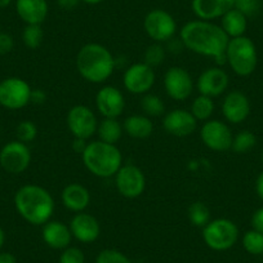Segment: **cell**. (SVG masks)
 Returning a JSON list of instances; mask_svg holds the SVG:
<instances>
[{
	"mask_svg": "<svg viewBox=\"0 0 263 263\" xmlns=\"http://www.w3.org/2000/svg\"><path fill=\"white\" fill-rule=\"evenodd\" d=\"M179 40L186 49L196 54L212 58L219 66L226 63L230 37L213 21L197 18L186 22L179 30Z\"/></svg>",
	"mask_w": 263,
	"mask_h": 263,
	"instance_id": "6da1fadb",
	"label": "cell"
},
{
	"mask_svg": "<svg viewBox=\"0 0 263 263\" xmlns=\"http://www.w3.org/2000/svg\"><path fill=\"white\" fill-rule=\"evenodd\" d=\"M17 213L32 226H43L52 219L54 199L44 187L35 183L24 184L14 194Z\"/></svg>",
	"mask_w": 263,
	"mask_h": 263,
	"instance_id": "7a4b0ae2",
	"label": "cell"
},
{
	"mask_svg": "<svg viewBox=\"0 0 263 263\" xmlns=\"http://www.w3.org/2000/svg\"><path fill=\"white\" fill-rule=\"evenodd\" d=\"M80 77L92 84L107 82L116 69V60L107 47L98 43L83 45L75 58Z\"/></svg>",
	"mask_w": 263,
	"mask_h": 263,
	"instance_id": "3957f363",
	"label": "cell"
},
{
	"mask_svg": "<svg viewBox=\"0 0 263 263\" xmlns=\"http://www.w3.org/2000/svg\"><path fill=\"white\" fill-rule=\"evenodd\" d=\"M82 159L88 172L98 178H111L123 165L120 148L100 140L88 142L82 154Z\"/></svg>",
	"mask_w": 263,
	"mask_h": 263,
	"instance_id": "277c9868",
	"label": "cell"
},
{
	"mask_svg": "<svg viewBox=\"0 0 263 263\" xmlns=\"http://www.w3.org/2000/svg\"><path fill=\"white\" fill-rule=\"evenodd\" d=\"M226 63L237 77H249L258 65V53L254 42L248 36L230 39L226 49Z\"/></svg>",
	"mask_w": 263,
	"mask_h": 263,
	"instance_id": "5b68a950",
	"label": "cell"
},
{
	"mask_svg": "<svg viewBox=\"0 0 263 263\" xmlns=\"http://www.w3.org/2000/svg\"><path fill=\"white\" fill-rule=\"evenodd\" d=\"M239 227L229 218L212 219L203 229V240L206 247L216 252L231 249L239 240Z\"/></svg>",
	"mask_w": 263,
	"mask_h": 263,
	"instance_id": "8992f818",
	"label": "cell"
},
{
	"mask_svg": "<svg viewBox=\"0 0 263 263\" xmlns=\"http://www.w3.org/2000/svg\"><path fill=\"white\" fill-rule=\"evenodd\" d=\"M143 29L154 43L165 44L177 34V22L169 12L164 9H153L143 20Z\"/></svg>",
	"mask_w": 263,
	"mask_h": 263,
	"instance_id": "52a82bcc",
	"label": "cell"
},
{
	"mask_svg": "<svg viewBox=\"0 0 263 263\" xmlns=\"http://www.w3.org/2000/svg\"><path fill=\"white\" fill-rule=\"evenodd\" d=\"M66 124L72 137L89 141L97 133L98 119L90 107L85 105H75L66 115Z\"/></svg>",
	"mask_w": 263,
	"mask_h": 263,
	"instance_id": "ba28073f",
	"label": "cell"
},
{
	"mask_svg": "<svg viewBox=\"0 0 263 263\" xmlns=\"http://www.w3.org/2000/svg\"><path fill=\"white\" fill-rule=\"evenodd\" d=\"M32 88L18 77L6 78L0 82V106L8 110L26 107L31 101Z\"/></svg>",
	"mask_w": 263,
	"mask_h": 263,
	"instance_id": "9c48e42d",
	"label": "cell"
},
{
	"mask_svg": "<svg viewBox=\"0 0 263 263\" xmlns=\"http://www.w3.org/2000/svg\"><path fill=\"white\" fill-rule=\"evenodd\" d=\"M199 135H200L201 142L209 150L216 151V153H224L227 150H231L234 133L229 124L224 121L218 120V119L204 121Z\"/></svg>",
	"mask_w": 263,
	"mask_h": 263,
	"instance_id": "30bf717a",
	"label": "cell"
},
{
	"mask_svg": "<svg viewBox=\"0 0 263 263\" xmlns=\"http://www.w3.org/2000/svg\"><path fill=\"white\" fill-rule=\"evenodd\" d=\"M114 179L118 192L125 199H137L146 190L145 173L135 164H123Z\"/></svg>",
	"mask_w": 263,
	"mask_h": 263,
	"instance_id": "8fae6325",
	"label": "cell"
},
{
	"mask_svg": "<svg viewBox=\"0 0 263 263\" xmlns=\"http://www.w3.org/2000/svg\"><path fill=\"white\" fill-rule=\"evenodd\" d=\"M156 82L155 69L145 62H136L128 66L123 75V85L125 90L136 96L150 93Z\"/></svg>",
	"mask_w": 263,
	"mask_h": 263,
	"instance_id": "7c38bea8",
	"label": "cell"
},
{
	"mask_svg": "<svg viewBox=\"0 0 263 263\" xmlns=\"http://www.w3.org/2000/svg\"><path fill=\"white\" fill-rule=\"evenodd\" d=\"M164 89L173 101L189 100L195 89V82L191 74L181 66H172L164 74Z\"/></svg>",
	"mask_w": 263,
	"mask_h": 263,
	"instance_id": "4fadbf2b",
	"label": "cell"
},
{
	"mask_svg": "<svg viewBox=\"0 0 263 263\" xmlns=\"http://www.w3.org/2000/svg\"><path fill=\"white\" fill-rule=\"evenodd\" d=\"M31 164V150L21 141H11L0 150V166L11 174H21Z\"/></svg>",
	"mask_w": 263,
	"mask_h": 263,
	"instance_id": "5bb4252c",
	"label": "cell"
},
{
	"mask_svg": "<svg viewBox=\"0 0 263 263\" xmlns=\"http://www.w3.org/2000/svg\"><path fill=\"white\" fill-rule=\"evenodd\" d=\"M230 85V77L221 66H212L204 70L196 79V87L199 95L217 98L224 95Z\"/></svg>",
	"mask_w": 263,
	"mask_h": 263,
	"instance_id": "9a60e30c",
	"label": "cell"
},
{
	"mask_svg": "<svg viewBox=\"0 0 263 263\" xmlns=\"http://www.w3.org/2000/svg\"><path fill=\"white\" fill-rule=\"evenodd\" d=\"M96 108L102 118L119 119L125 110L123 92L114 85H103L95 98Z\"/></svg>",
	"mask_w": 263,
	"mask_h": 263,
	"instance_id": "2e32d148",
	"label": "cell"
},
{
	"mask_svg": "<svg viewBox=\"0 0 263 263\" xmlns=\"http://www.w3.org/2000/svg\"><path fill=\"white\" fill-rule=\"evenodd\" d=\"M199 121L194 118L190 110L174 108L163 116V128L168 135L174 137H189L196 130Z\"/></svg>",
	"mask_w": 263,
	"mask_h": 263,
	"instance_id": "e0dca14e",
	"label": "cell"
},
{
	"mask_svg": "<svg viewBox=\"0 0 263 263\" xmlns=\"http://www.w3.org/2000/svg\"><path fill=\"white\" fill-rule=\"evenodd\" d=\"M222 115L230 124H241L250 114V101L241 90H231L224 95L221 105Z\"/></svg>",
	"mask_w": 263,
	"mask_h": 263,
	"instance_id": "ac0fdd59",
	"label": "cell"
},
{
	"mask_svg": "<svg viewBox=\"0 0 263 263\" xmlns=\"http://www.w3.org/2000/svg\"><path fill=\"white\" fill-rule=\"evenodd\" d=\"M72 237L83 244L95 242L101 235V224L98 219L87 212L75 213L69 223Z\"/></svg>",
	"mask_w": 263,
	"mask_h": 263,
	"instance_id": "d6986e66",
	"label": "cell"
},
{
	"mask_svg": "<svg viewBox=\"0 0 263 263\" xmlns=\"http://www.w3.org/2000/svg\"><path fill=\"white\" fill-rule=\"evenodd\" d=\"M42 236L43 241L54 250H63L69 248L74 239L69 224L61 221H53V219L43 224Z\"/></svg>",
	"mask_w": 263,
	"mask_h": 263,
	"instance_id": "ffe728a7",
	"label": "cell"
},
{
	"mask_svg": "<svg viewBox=\"0 0 263 263\" xmlns=\"http://www.w3.org/2000/svg\"><path fill=\"white\" fill-rule=\"evenodd\" d=\"M61 200L67 211L80 213V212H85V209L89 206L92 196L87 187L74 182L63 187L61 192Z\"/></svg>",
	"mask_w": 263,
	"mask_h": 263,
	"instance_id": "44dd1931",
	"label": "cell"
},
{
	"mask_svg": "<svg viewBox=\"0 0 263 263\" xmlns=\"http://www.w3.org/2000/svg\"><path fill=\"white\" fill-rule=\"evenodd\" d=\"M191 8L199 20L214 21L234 8V0H192Z\"/></svg>",
	"mask_w": 263,
	"mask_h": 263,
	"instance_id": "7402d4cb",
	"label": "cell"
},
{
	"mask_svg": "<svg viewBox=\"0 0 263 263\" xmlns=\"http://www.w3.org/2000/svg\"><path fill=\"white\" fill-rule=\"evenodd\" d=\"M16 12L26 25H42L49 13L47 0H16Z\"/></svg>",
	"mask_w": 263,
	"mask_h": 263,
	"instance_id": "603a6c76",
	"label": "cell"
},
{
	"mask_svg": "<svg viewBox=\"0 0 263 263\" xmlns=\"http://www.w3.org/2000/svg\"><path fill=\"white\" fill-rule=\"evenodd\" d=\"M124 133L135 140H146L154 133V123L151 118L143 114H135L123 121Z\"/></svg>",
	"mask_w": 263,
	"mask_h": 263,
	"instance_id": "cb8c5ba5",
	"label": "cell"
},
{
	"mask_svg": "<svg viewBox=\"0 0 263 263\" xmlns=\"http://www.w3.org/2000/svg\"><path fill=\"white\" fill-rule=\"evenodd\" d=\"M219 26L222 27V30L226 32L230 39L244 36L248 27V17L239 9L232 8L221 17Z\"/></svg>",
	"mask_w": 263,
	"mask_h": 263,
	"instance_id": "d4e9b609",
	"label": "cell"
},
{
	"mask_svg": "<svg viewBox=\"0 0 263 263\" xmlns=\"http://www.w3.org/2000/svg\"><path fill=\"white\" fill-rule=\"evenodd\" d=\"M98 140L102 142L110 143V145H118L124 135L123 124L119 121V119L102 118V120L98 121L97 133Z\"/></svg>",
	"mask_w": 263,
	"mask_h": 263,
	"instance_id": "484cf974",
	"label": "cell"
},
{
	"mask_svg": "<svg viewBox=\"0 0 263 263\" xmlns=\"http://www.w3.org/2000/svg\"><path fill=\"white\" fill-rule=\"evenodd\" d=\"M214 110H216V103L214 98L208 97V96L199 95L192 100L191 106H190V112L194 115L197 121H208L213 116Z\"/></svg>",
	"mask_w": 263,
	"mask_h": 263,
	"instance_id": "4316f807",
	"label": "cell"
},
{
	"mask_svg": "<svg viewBox=\"0 0 263 263\" xmlns=\"http://www.w3.org/2000/svg\"><path fill=\"white\" fill-rule=\"evenodd\" d=\"M187 217L192 226L204 229L212 221L211 209L203 201H194L187 209Z\"/></svg>",
	"mask_w": 263,
	"mask_h": 263,
	"instance_id": "83f0119b",
	"label": "cell"
},
{
	"mask_svg": "<svg viewBox=\"0 0 263 263\" xmlns=\"http://www.w3.org/2000/svg\"><path fill=\"white\" fill-rule=\"evenodd\" d=\"M140 106L141 110L143 111V115L148 116V118H159V116H164L165 114V105H164L163 100L158 95H154L151 92L142 96Z\"/></svg>",
	"mask_w": 263,
	"mask_h": 263,
	"instance_id": "f1b7e54d",
	"label": "cell"
},
{
	"mask_svg": "<svg viewBox=\"0 0 263 263\" xmlns=\"http://www.w3.org/2000/svg\"><path fill=\"white\" fill-rule=\"evenodd\" d=\"M257 145V137L253 132L241 130L234 136L231 150L236 154H248Z\"/></svg>",
	"mask_w": 263,
	"mask_h": 263,
	"instance_id": "f546056e",
	"label": "cell"
},
{
	"mask_svg": "<svg viewBox=\"0 0 263 263\" xmlns=\"http://www.w3.org/2000/svg\"><path fill=\"white\" fill-rule=\"evenodd\" d=\"M22 42L29 49H37L44 42V31L42 25H26L22 31Z\"/></svg>",
	"mask_w": 263,
	"mask_h": 263,
	"instance_id": "4dcf8cb0",
	"label": "cell"
},
{
	"mask_svg": "<svg viewBox=\"0 0 263 263\" xmlns=\"http://www.w3.org/2000/svg\"><path fill=\"white\" fill-rule=\"evenodd\" d=\"M242 247L245 252H248L252 255H260L263 254V234L252 229L242 235Z\"/></svg>",
	"mask_w": 263,
	"mask_h": 263,
	"instance_id": "1f68e13d",
	"label": "cell"
},
{
	"mask_svg": "<svg viewBox=\"0 0 263 263\" xmlns=\"http://www.w3.org/2000/svg\"><path fill=\"white\" fill-rule=\"evenodd\" d=\"M166 57V48L164 47V44L160 43H153V44L148 45L146 48L145 53H143V61L146 65H148L150 67L155 69L159 67L160 65H163V62L165 61Z\"/></svg>",
	"mask_w": 263,
	"mask_h": 263,
	"instance_id": "d6a6232c",
	"label": "cell"
},
{
	"mask_svg": "<svg viewBox=\"0 0 263 263\" xmlns=\"http://www.w3.org/2000/svg\"><path fill=\"white\" fill-rule=\"evenodd\" d=\"M16 136L17 140L26 143V145L34 142L37 137L36 124L31 120H22L16 128Z\"/></svg>",
	"mask_w": 263,
	"mask_h": 263,
	"instance_id": "836d02e7",
	"label": "cell"
},
{
	"mask_svg": "<svg viewBox=\"0 0 263 263\" xmlns=\"http://www.w3.org/2000/svg\"><path fill=\"white\" fill-rule=\"evenodd\" d=\"M96 263H132V260L120 250L103 249L97 254Z\"/></svg>",
	"mask_w": 263,
	"mask_h": 263,
	"instance_id": "e575fe53",
	"label": "cell"
},
{
	"mask_svg": "<svg viewBox=\"0 0 263 263\" xmlns=\"http://www.w3.org/2000/svg\"><path fill=\"white\" fill-rule=\"evenodd\" d=\"M58 263H85V255L80 248L71 247L62 250Z\"/></svg>",
	"mask_w": 263,
	"mask_h": 263,
	"instance_id": "d590c367",
	"label": "cell"
},
{
	"mask_svg": "<svg viewBox=\"0 0 263 263\" xmlns=\"http://www.w3.org/2000/svg\"><path fill=\"white\" fill-rule=\"evenodd\" d=\"M234 8L239 9L247 17L254 16L260 8V0H234Z\"/></svg>",
	"mask_w": 263,
	"mask_h": 263,
	"instance_id": "8d00e7d4",
	"label": "cell"
},
{
	"mask_svg": "<svg viewBox=\"0 0 263 263\" xmlns=\"http://www.w3.org/2000/svg\"><path fill=\"white\" fill-rule=\"evenodd\" d=\"M14 48V40L12 35L7 32H0V55H6L11 53Z\"/></svg>",
	"mask_w": 263,
	"mask_h": 263,
	"instance_id": "74e56055",
	"label": "cell"
},
{
	"mask_svg": "<svg viewBox=\"0 0 263 263\" xmlns=\"http://www.w3.org/2000/svg\"><path fill=\"white\" fill-rule=\"evenodd\" d=\"M250 223H252L253 229L263 234V206L262 208L257 209V211L253 213L252 219H250Z\"/></svg>",
	"mask_w": 263,
	"mask_h": 263,
	"instance_id": "f35d334b",
	"label": "cell"
},
{
	"mask_svg": "<svg viewBox=\"0 0 263 263\" xmlns=\"http://www.w3.org/2000/svg\"><path fill=\"white\" fill-rule=\"evenodd\" d=\"M47 101V93L43 89H32L31 92V101L30 103L34 105H43Z\"/></svg>",
	"mask_w": 263,
	"mask_h": 263,
	"instance_id": "ab89813d",
	"label": "cell"
},
{
	"mask_svg": "<svg viewBox=\"0 0 263 263\" xmlns=\"http://www.w3.org/2000/svg\"><path fill=\"white\" fill-rule=\"evenodd\" d=\"M82 0H57V4L65 11H72L79 6Z\"/></svg>",
	"mask_w": 263,
	"mask_h": 263,
	"instance_id": "60d3db41",
	"label": "cell"
},
{
	"mask_svg": "<svg viewBox=\"0 0 263 263\" xmlns=\"http://www.w3.org/2000/svg\"><path fill=\"white\" fill-rule=\"evenodd\" d=\"M87 145H88V141L79 140V138H74V142H72V148L75 150V153H78L82 155L83 151H84L85 147H87Z\"/></svg>",
	"mask_w": 263,
	"mask_h": 263,
	"instance_id": "b9f144b4",
	"label": "cell"
},
{
	"mask_svg": "<svg viewBox=\"0 0 263 263\" xmlns=\"http://www.w3.org/2000/svg\"><path fill=\"white\" fill-rule=\"evenodd\" d=\"M255 192H257L258 197L263 201V172H260L259 176L257 177V181H255Z\"/></svg>",
	"mask_w": 263,
	"mask_h": 263,
	"instance_id": "7bdbcfd3",
	"label": "cell"
},
{
	"mask_svg": "<svg viewBox=\"0 0 263 263\" xmlns=\"http://www.w3.org/2000/svg\"><path fill=\"white\" fill-rule=\"evenodd\" d=\"M0 263H17V259L12 253L0 252Z\"/></svg>",
	"mask_w": 263,
	"mask_h": 263,
	"instance_id": "ee69618b",
	"label": "cell"
},
{
	"mask_svg": "<svg viewBox=\"0 0 263 263\" xmlns=\"http://www.w3.org/2000/svg\"><path fill=\"white\" fill-rule=\"evenodd\" d=\"M4 242H6V232H4V230L0 227V252L3 249Z\"/></svg>",
	"mask_w": 263,
	"mask_h": 263,
	"instance_id": "f6af8a7d",
	"label": "cell"
},
{
	"mask_svg": "<svg viewBox=\"0 0 263 263\" xmlns=\"http://www.w3.org/2000/svg\"><path fill=\"white\" fill-rule=\"evenodd\" d=\"M82 2L85 4H90V6H96V4L102 3L103 0H82Z\"/></svg>",
	"mask_w": 263,
	"mask_h": 263,
	"instance_id": "bcb514c9",
	"label": "cell"
},
{
	"mask_svg": "<svg viewBox=\"0 0 263 263\" xmlns=\"http://www.w3.org/2000/svg\"><path fill=\"white\" fill-rule=\"evenodd\" d=\"M12 0H0V8H7L11 6Z\"/></svg>",
	"mask_w": 263,
	"mask_h": 263,
	"instance_id": "7dc6e473",
	"label": "cell"
},
{
	"mask_svg": "<svg viewBox=\"0 0 263 263\" xmlns=\"http://www.w3.org/2000/svg\"><path fill=\"white\" fill-rule=\"evenodd\" d=\"M262 165H263V154H262Z\"/></svg>",
	"mask_w": 263,
	"mask_h": 263,
	"instance_id": "c3c4849f",
	"label": "cell"
}]
</instances>
